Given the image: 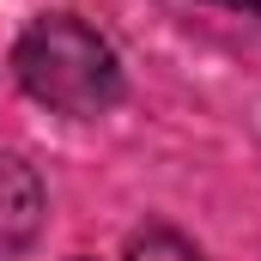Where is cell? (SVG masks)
Listing matches in <instances>:
<instances>
[{
    "label": "cell",
    "instance_id": "cell-1",
    "mask_svg": "<svg viewBox=\"0 0 261 261\" xmlns=\"http://www.w3.org/2000/svg\"><path fill=\"white\" fill-rule=\"evenodd\" d=\"M18 79L37 103L67 116H97L122 85L110 43L79 18H37L18 43Z\"/></svg>",
    "mask_w": 261,
    "mask_h": 261
},
{
    "label": "cell",
    "instance_id": "cell-2",
    "mask_svg": "<svg viewBox=\"0 0 261 261\" xmlns=\"http://www.w3.org/2000/svg\"><path fill=\"white\" fill-rule=\"evenodd\" d=\"M43 225V189L18 158H0V255L24 249Z\"/></svg>",
    "mask_w": 261,
    "mask_h": 261
},
{
    "label": "cell",
    "instance_id": "cell-3",
    "mask_svg": "<svg viewBox=\"0 0 261 261\" xmlns=\"http://www.w3.org/2000/svg\"><path fill=\"white\" fill-rule=\"evenodd\" d=\"M128 261H200V249H189L176 231H146L128 243Z\"/></svg>",
    "mask_w": 261,
    "mask_h": 261
},
{
    "label": "cell",
    "instance_id": "cell-4",
    "mask_svg": "<svg viewBox=\"0 0 261 261\" xmlns=\"http://www.w3.org/2000/svg\"><path fill=\"white\" fill-rule=\"evenodd\" d=\"M231 6H261V0H231Z\"/></svg>",
    "mask_w": 261,
    "mask_h": 261
}]
</instances>
